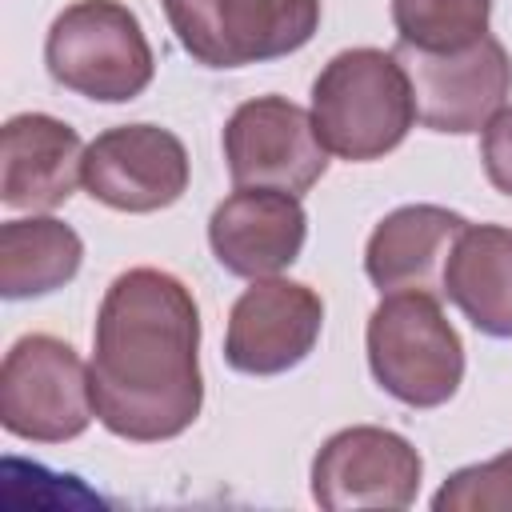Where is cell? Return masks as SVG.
<instances>
[{
  "label": "cell",
  "mask_w": 512,
  "mask_h": 512,
  "mask_svg": "<svg viewBox=\"0 0 512 512\" xmlns=\"http://www.w3.org/2000/svg\"><path fill=\"white\" fill-rule=\"evenodd\" d=\"M96 420L132 444L188 432L204 408L200 308L188 284L164 268L120 272L92 328Z\"/></svg>",
  "instance_id": "6da1fadb"
},
{
  "label": "cell",
  "mask_w": 512,
  "mask_h": 512,
  "mask_svg": "<svg viewBox=\"0 0 512 512\" xmlns=\"http://www.w3.org/2000/svg\"><path fill=\"white\" fill-rule=\"evenodd\" d=\"M312 124L340 160H380L416 124L412 80L396 52L344 48L312 80Z\"/></svg>",
  "instance_id": "7a4b0ae2"
},
{
  "label": "cell",
  "mask_w": 512,
  "mask_h": 512,
  "mask_svg": "<svg viewBox=\"0 0 512 512\" xmlns=\"http://www.w3.org/2000/svg\"><path fill=\"white\" fill-rule=\"evenodd\" d=\"M372 380L408 408H440L464 380V344L436 292H384L364 328Z\"/></svg>",
  "instance_id": "3957f363"
},
{
  "label": "cell",
  "mask_w": 512,
  "mask_h": 512,
  "mask_svg": "<svg viewBox=\"0 0 512 512\" xmlns=\"http://www.w3.org/2000/svg\"><path fill=\"white\" fill-rule=\"evenodd\" d=\"M44 64L60 88L100 104H128L156 76L152 44L120 0L68 4L44 36Z\"/></svg>",
  "instance_id": "277c9868"
},
{
  "label": "cell",
  "mask_w": 512,
  "mask_h": 512,
  "mask_svg": "<svg viewBox=\"0 0 512 512\" xmlns=\"http://www.w3.org/2000/svg\"><path fill=\"white\" fill-rule=\"evenodd\" d=\"M96 416L92 376L76 348L48 332L20 336L0 364V424L16 440L64 444Z\"/></svg>",
  "instance_id": "5b68a950"
},
{
  "label": "cell",
  "mask_w": 512,
  "mask_h": 512,
  "mask_svg": "<svg viewBox=\"0 0 512 512\" xmlns=\"http://www.w3.org/2000/svg\"><path fill=\"white\" fill-rule=\"evenodd\" d=\"M180 48L204 68H244L300 52L320 0H160Z\"/></svg>",
  "instance_id": "8992f818"
},
{
  "label": "cell",
  "mask_w": 512,
  "mask_h": 512,
  "mask_svg": "<svg viewBox=\"0 0 512 512\" xmlns=\"http://www.w3.org/2000/svg\"><path fill=\"white\" fill-rule=\"evenodd\" d=\"M328 148L312 112L288 96L244 100L224 124V160L232 188H276L304 196L328 172Z\"/></svg>",
  "instance_id": "52a82bcc"
},
{
  "label": "cell",
  "mask_w": 512,
  "mask_h": 512,
  "mask_svg": "<svg viewBox=\"0 0 512 512\" xmlns=\"http://www.w3.org/2000/svg\"><path fill=\"white\" fill-rule=\"evenodd\" d=\"M424 460L408 436L380 424L332 432L312 460V500L324 512L348 508H408L416 504Z\"/></svg>",
  "instance_id": "ba28073f"
},
{
  "label": "cell",
  "mask_w": 512,
  "mask_h": 512,
  "mask_svg": "<svg viewBox=\"0 0 512 512\" xmlns=\"http://www.w3.org/2000/svg\"><path fill=\"white\" fill-rule=\"evenodd\" d=\"M412 80L416 120L432 132H484L488 120L508 104L512 92V60L496 36H480L456 52H416L392 48Z\"/></svg>",
  "instance_id": "9c48e42d"
},
{
  "label": "cell",
  "mask_w": 512,
  "mask_h": 512,
  "mask_svg": "<svg viewBox=\"0 0 512 512\" xmlns=\"http://www.w3.org/2000/svg\"><path fill=\"white\" fill-rule=\"evenodd\" d=\"M324 328V300L316 288L284 276L252 280L224 328V360L240 376H280L304 364Z\"/></svg>",
  "instance_id": "30bf717a"
},
{
  "label": "cell",
  "mask_w": 512,
  "mask_h": 512,
  "mask_svg": "<svg viewBox=\"0 0 512 512\" xmlns=\"http://www.w3.org/2000/svg\"><path fill=\"white\" fill-rule=\"evenodd\" d=\"M84 188L112 212H160L188 188V148L160 124H116L84 148Z\"/></svg>",
  "instance_id": "8fae6325"
},
{
  "label": "cell",
  "mask_w": 512,
  "mask_h": 512,
  "mask_svg": "<svg viewBox=\"0 0 512 512\" xmlns=\"http://www.w3.org/2000/svg\"><path fill=\"white\" fill-rule=\"evenodd\" d=\"M308 240L300 196L276 188H236L208 216V244L224 272L244 280L280 276Z\"/></svg>",
  "instance_id": "7c38bea8"
},
{
  "label": "cell",
  "mask_w": 512,
  "mask_h": 512,
  "mask_svg": "<svg viewBox=\"0 0 512 512\" xmlns=\"http://www.w3.org/2000/svg\"><path fill=\"white\" fill-rule=\"evenodd\" d=\"M84 184V144L76 128L48 112H16L0 132V204L52 212Z\"/></svg>",
  "instance_id": "4fadbf2b"
},
{
  "label": "cell",
  "mask_w": 512,
  "mask_h": 512,
  "mask_svg": "<svg viewBox=\"0 0 512 512\" xmlns=\"http://www.w3.org/2000/svg\"><path fill=\"white\" fill-rule=\"evenodd\" d=\"M464 224L468 220L460 212L440 208V204H404L388 212L364 244L368 280L380 292H436L440 296L444 264Z\"/></svg>",
  "instance_id": "5bb4252c"
},
{
  "label": "cell",
  "mask_w": 512,
  "mask_h": 512,
  "mask_svg": "<svg viewBox=\"0 0 512 512\" xmlns=\"http://www.w3.org/2000/svg\"><path fill=\"white\" fill-rule=\"evenodd\" d=\"M440 296H448L476 332L512 340V228L464 224L444 264Z\"/></svg>",
  "instance_id": "9a60e30c"
},
{
  "label": "cell",
  "mask_w": 512,
  "mask_h": 512,
  "mask_svg": "<svg viewBox=\"0 0 512 512\" xmlns=\"http://www.w3.org/2000/svg\"><path fill=\"white\" fill-rule=\"evenodd\" d=\"M84 264V240L56 216H24L0 224V296L32 300L64 288Z\"/></svg>",
  "instance_id": "2e32d148"
},
{
  "label": "cell",
  "mask_w": 512,
  "mask_h": 512,
  "mask_svg": "<svg viewBox=\"0 0 512 512\" xmlns=\"http://www.w3.org/2000/svg\"><path fill=\"white\" fill-rule=\"evenodd\" d=\"M492 0H392L396 40L416 52H456L488 36Z\"/></svg>",
  "instance_id": "e0dca14e"
},
{
  "label": "cell",
  "mask_w": 512,
  "mask_h": 512,
  "mask_svg": "<svg viewBox=\"0 0 512 512\" xmlns=\"http://www.w3.org/2000/svg\"><path fill=\"white\" fill-rule=\"evenodd\" d=\"M432 508L436 512H512V448L484 464L456 468L432 496Z\"/></svg>",
  "instance_id": "ac0fdd59"
},
{
  "label": "cell",
  "mask_w": 512,
  "mask_h": 512,
  "mask_svg": "<svg viewBox=\"0 0 512 512\" xmlns=\"http://www.w3.org/2000/svg\"><path fill=\"white\" fill-rule=\"evenodd\" d=\"M480 160H484V176L492 180V188L512 196V104H504L488 120L480 136Z\"/></svg>",
  "instance_id": "d6986e66"
}]
</instances>
